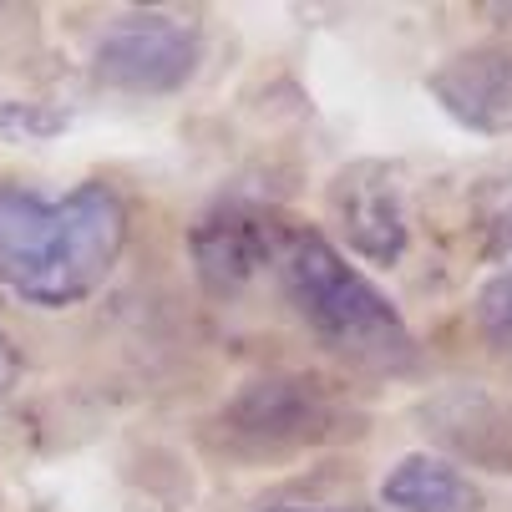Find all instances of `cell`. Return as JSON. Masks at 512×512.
<instances>
[{"mask_svg": "<svg viewBox=\"0 0 512 512\" xmlns=\"http://www.w3.org/2000/svg\"><path fill=\"white\" fill-rule=\"evenodd\" d=\"M127 244V208L107 183L66 198L0 188V284L41 310H71L107 284Z\"/></svg>", "mask_w": 512, "mask_h": 512, "instance_id": "cell-1", "label": "cell"}, {"mask_svg": "<svg viewBox=\"0 0 512 512\" xmlns=\"http://www.w3.org/2000/svg\"><path fill=\"white\" fill-rule=\"evenodd\" d=\"M274 274L289 305L300 310V320L340 360L360 365V371H411L416 365V340L396 315V305L360 269H350L330 239L310 229H289Z\"/></svg>", "mask_w": 512, "mask_h": 512, "instance_id": "cell-2", "label": "cell"}, {"mask_svg": "<svg viewBox=\"0 0 512 512\" xmlns=\"http://www.w3.org/2000/svg\"><path fill=\"white\" fill-rule=\"evenodd\" d=\"M198 66V31L173 21V16H132L117 21L92 56V71L102 87L153 97V92H178Z\"/></svg>", "mask_w": 512, "mask_h": 512, "instance_id": "cell-3", "label": "cell"}, {"mask_svg": "<svg viewBox=\"0 0 512 512\" xmlns=\"http://www.w3.org/2000/svg\"><path fill=\"white\" fill-rule=\"evenodd\" d=\"M229 431L259 452H289L335 436V401L320 381L305 376H269L234 396L224 411Z\"/></svg>", "mask_w": 512, "mask_h": 512, "instance_id": "cell-4", "label": "cell"}, {"mask_svg": "<svg viewBox=\"0 0 512 512\" xmlns=\"http://www.w3.org/2000/svg\"><path fill=\"white\" fill-rule=\"evenodd\" d=\"M289 239V224L254 203H218L193 229V264L213 295H239V289L274 269L279 249Z\"/></svg>", "mask_w": 512, "mask_h": 512, "instance_id": "cell-5", "label": "cell"}, {"mask_svg": "<svg viewBox=\"0 0 512 512\" xmlns=\"http://www.w3.org/2000/svg\"><path fill=\"white\" fill-rule=\"evenodd\" d=\"M426 87L447 107L452 122H462L482 137L512 132V46L462 51L447 66H436Z\"/></svg>", "mask_w": 512, "mask_h": 512, "instance_id": "cell-6", "label": "cell"}, {"mask_svg": "<svg viewBox=\"0 0 512 512\" xmlns=\"http://www.w3.org/2000/svg\"><path fill=\"white\" fill-rule=\"evenodd\" d=\"M335 218H340V234L350 239V249L365 254L371 264L391 269L406 254L401 188L391 183V173L381 163H360L335 183Z\"/></svg>", "mask_w": 512, "mask_h": 512, "instance_id": "cell-7", "label": "cell"}, {"mask_svg": "<svg viewBox=\"0 0 512 512\" xmlns=\"http://www.w3.org/2000/svg\"><path fill=\"white\" fill-rule=\"evenodd\" d=\"M381 502L391 512H482L477 482L462 467H452L442 457H426V452H411L386 472Z\"/></svg>", "mask_w": 512, "mask_h": 512, "instance_id": "cell-8", "label": "cell"}, {"mask_svg": "<svg viewBox=\"0 0 512 512\" xmlns=\"http://www.w3.org/2000/svg\"><path fill=\"white\" fill-rule=\"evenodd\" d=\"M477 325L497 350H512V264L497 269L477 295Z\"/></svg>", "mask_w": 512, "mask_h": 512, "instance_id": "cell-9", "label": "cell"}, {"mask_svg": "<svg viewBox=\"0 0 512 512\" xmlns=\"http://www.w3.org/2000/svg\"><path fill=\"white\" fill-rule=\"evenodd\" d=\"M0 127H6V132H26V137H51V132L66 127V117L41 107V102H0Z\"/></svg>", "mask_w": 512, "mask_h": 512, "instance_id": "cell-10", "label": "cell"}, {"mask_svg": "<svg viewBox=\"0 0 512 512\" xmlns=\"http://www.w3.org/2000/svg\"><path fill=\"white\" fill-rule=\"evenodd\" d=\"M16 376H21V355H16V345L6 340V330H0V401L11 396Z\"/></svg>", "mask_w": 512, "mask_h": 512, "instance_id": "cell-11", "label": "cell"}, {"mask_svg": "<svg viewBox=\"0 0 512 512\" xmlns=\"http://www.w3.org/2000/svg\"><path fill=\"white\" fill-rule=\"evenodd\" d=\"M269 512H360V507H269Z\"/></svg>", "mask_w": 512, "mask_h": 512, "instance_id": "cell-12", "label": "cell"}]
</instances>
